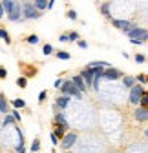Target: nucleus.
I'll return each mask as SVG.
<instances>
[{"instance_id":"1","label":"nucleus","mask_w":148,"mask_h":153,"mask_svg":"<svg viewBox=\"0 0 148 153\" xmlns=\"http://www.w3.org/2000/svg\"><path fill=\"white\" fill-rule=\"evenodd\" d=\"M126 36L130 38L132 44H144L148 40V31L146 27H139V26H132L126 31Z\"/></svg>"},{"instance_id":"2","label":"nucleus","mask_w":148,"mask_h":153,"mask_svg":"<svg viewBox=\"0 0 148 153\" xmlns=\"http://www.w3.org/2000/svg\"><path fill=\"white\" fill-rule=\"evenodd\" d=\"M59 89L62 91V95H66V97H70V99L73 97V99H77V100H82V93H81L75 86H73L70 80H64L62 86H61Z\"/></svg>"},{"instance_id":"3","label":"nucleus","mask_w":148,"mask_h":153,"mask_svg":"<svg viewBox=\"0 0 148 153\" xmlns=\"http://www.w3.org/2000/svg\"><path fill=\"white\" fill-rule=\"evenodd\" d=\"M22 6V18L24 20H33V18H39L42 13L40 11H37L35 9V6H33V2H24V4H20Z\"/></svg>"},{"instance_id":"4","label":"nucleus","mask_w":148,"mask_h":153,"mask_svg":"<svg viewBox=\"0 0 148 153\" xmlns=\"http://www.w3.org/2000/svg\"><path fill=\"white\" fill-rule=\"evenodd\" d=\"M144 93H146V91H144V86L134 84V86L130 88V102H132L134 106H139V100H141V97H143Z\"/></svg>"},{"instance_id":"5","label":"nucleus","mask_w":148,"mask_h":153,"mask_svg":"<svg viewBox=\"0 0 148 153\" xmlns=\"http://www.w3.org/2000/svg\"><path fill=\"white\" fill-rule=\"evenodd\" d=\"M77 142V133L75 131H70V133H66V135L62 137V142H61V146L64 148V149H70L73 144Z\"/></svg>"},{"instance_id":"6","label":"nucleus","mask_w":148,"mask_h":153,"mask_svg":"<svg viewBox=\"0 0 148 153\" xmlns=\"http://www.w3.org/2000/svg\"><path fill=\"white\" fill-rule=\"evenodd\" d=\"M102 79H106V80L123 79V71H121V69H115V68H108V69H104V73H102Z\"/></svg>"},{"instance_id":"7","label":"nucleus","mask_w":148,"mask_h":153,"mask_svg":"<svg viewBox=\"0 0 148 153\" xmlns=\"http://www.w3.org/2000/svg\"><path fill=\"white\" fill-rule=\"evenodd\" d=\"M79 76L84 80L86 88H88V86H91V82H93V73H91V69H90V68H84V69L81 71V75H79Z\"/></svg>"},{"instance_id":"8","label":"nucleus","mask_w":148,"mask_h":153,"mask_svg":"<svg viewBox=\"0 0 148 153\" xmlns=\"http://www.w3.org/2000/svg\"><path fill=\"white\" fill-rule=\"evenodd\" d=\"M53 122H55V126H61V128H64V129H70V124H68V120H66V117L62 113H57L53 117Z\"/></svg>"},{"instance_id":"9","label":"nucleus","mask_w":148,"mask_h":153,"mask_svg":"<svg viewBox=\"0 0 148 153\" xmlns=\"http://www.w3.org/2000/svg\"><path fill=\"white\" fill-rule=\"evenodd\" d=\"M0 4H2V7H4V13H11L18 4H20V2H18V0H2V2H0Z\"/></svg>"},{"instance_id":"10","label":"nucleus","mask_w":148,"mask_h":153,"mask_svg":"<svg viewBox=\"0 0 148 153\" xmlns=\"http://www.w3.org/2000/svg\"><path fill=\"white\" fill-rule=\"evenodd\" d=\"M134 117H135V120H139V122H144V120L148 119V111H146V108H141V106H137V109L134 111Z\"/></svg>"},{"instance_id":"11","label":"nucleus","mask_w":148,"mask_h":153,"mask_svg":"<svg viewBox=\"0 0 148 153\" xmlns=\"http://www.w3.org/2000/svg\"><path fill=\"white\" fill-rule=\"evenodd\" d=\"M70 82H71L73 86H75V88H77V89H79L81 93H82V91L86 89V84H84V80L81 79L79 75H75V76H71V80H70Z\"/></svg>"},{"instance_id":"12","label":"nucleus","mask_w":148,"mask_h":153,"mask_svg":"<svg viewBox=\"0 0 148 153\" xmlns=\"http://www.w3.org/2000/svg\"><path fill=\"white\" fill-rule=\"evenodd\" d=\"M112 24H114V26H115L117 29H121V31H124V33H126L128 29H130V27H132V24H130V22H128V20H112Z\"/></svg>"},{"instance_id":"13","label":"nucleus","mask_w":148,"mask_h":153,"mask_svg":"<svg viewBox=\"0 0 148 153\" xmlns=\"http://www.w3.org/2000/svg\"><path fill=\"white\" fill-rule=\"evenodd\" d=\"M70 102H71L70 97H66V95H61V97L57 99V104H55V106H57L59 109H66V108L70 106Z\"/></svg>"},{"instance_id":"14","label":"nucleus","mask_w":148,"mask_h":153,"mask_svg":"<svg viewBox=\"0 0 148 153\" xmlns=\"http://www.w3.org/2000/svg\"><path fill=\"white\" fill-rule=\"evenodd\" d=\"M135 84V76H132V75H123V86L124 88H132Z\"/></svg>"},{"instance_id":"15","label":"nucleus","mask_w":148,"mask_h":153,"mask_svg":"<svg viewBox=\"0 0 148 153\" xmlns=\"http://www.w3.org/2000/svg\"><path fill=\"white\" fill-rule=\"evenodd\" d=\"M86 68H104V69H108V68H110V64H108V62H104V60H93V62H90Z\"/></svg>"},{"instance_id":"16","label":"nucleus","mask_w":148,"mask_h":153,"mask_svg":"<svg viewBox=\"0 0 148 153\" xmlns=\"http://www.w3.org/2000/svg\"><path fill=\"white\" fill-rule=\"evenodd\" d=\"M33 6L37 11H44L46 6H48V0H33Z\"/></svg>"},{"instance_id":"17","label":"nucleus","mask_w":148,"mask_h":153,"mask_svg":"<svg viewBox=\"0 0 148 153\" xmlns=\"http://www.w3.org/2000/svg\"><path fill=\"white\" fill-rule=\"evenodd\" d=\"M26 42L31 44V46H35V44H39V42H40V38H39V35H29V36L26 38Z\"/></svg>"},{"instance_id":"18","label":"nucleus","mask_w":148,"mask_h":153,"mask_svg":"<svg viewBox=\"0 0 148 153\" xmlns=\"http://www.w3.org/2000/svg\"><path fill=\"white\" fill-rule=\"evenodd\" d=\"M53 135L57 137V139H59V137H64V135H66V129H64V128H61V126H55Z\"/></svg>"},{"instance_id":"19","label":"nucleus","mask_w":148,"mask_h":153,"mask_svg":"<svg viewBox=\"0 0 148 153\" xmlns=\"http://www.w3.org/2000/svg\"><path fill=\"white\" fill-rule=\"evenodd\" d=\"M0 38H4V42H6V44H9V42H11V36L7 35V31H6L4 27H0Z\"/></svg>"},{"instance_id":"20","label":"nucleus","mask_w":148,"mask_h":153,"mask_svg":"<svg viewBox=\"0 0 148 153\" xmlns=\"http://www.w3.org/2000/svg\"><path fill=\"white\" fill-rule=\"evenodd\" d=\"M26 106V100H22V99H15L13 100V108L15 109H20V108H24Z\"/></svg>"},{"instance_id":"21","label":"nucleus","mask_w":148,"mask_h":153,"mask_svg":"<svg viewBox=\"0 0 148 153\" xmlns=\"http://www.w3.org/2000/svg\"><path fill=\"white\" fill-rule=\"evenodd\" d=\"M0 111L2 113H7V102L4 99V95H0Z\"/></svg>"},{"instance_id":"22","label":"nucleus","mask_w":148,"mask_h":153,"mask_svg":"<svg viewBox=\"0 0 148 153\" xmlns=\"http://www.w3.org/2000/svg\"><path fill=\"white\" fill-rule=\"evenodd\" d=\"M70 56H71V55H70L68 51H59V53H57V59H59V60H70Z\"/></svg>"},{"instance_id":"23","label":"nucleus","mask_w":148,"mask_h":153,"mask_svg":"<svg viewBox=\"0 0 148 153\" xmlns=\"http://www.w3.org/2000/svg\"><path fill=\"white\" fill-rule=\"evenodd\" d=\"M16 86L18 88H26L28 86V79H26V76H18V79H16Z\"/></svg>"},{"instance_id":"24","label":"nucleus","mask_w":148,"mask_h":153,"mask_svg":"<svg viewBox=\"0 0 148 153\" xmlns=\"http://www.w3.org/2000/svg\"><path fill=\"white\" fill-rule=\"evenodd\" d=\"M108 11H110V4L106 2V4H102V6H101V13H102L104 16H110V13H108Z\"/></svg>"},{"instance_id":"25","label":"nucleus","mask_w":148,"mask_h":153,"mask_svg":"<svg viewBox=\"0 0 148 153\" xmlns=\"http://www.w3.org/2000/svg\"><path fill=\"white\" fill-rule=\"evenodd\" d=\"M39 149H40V140H39V139H35L33 144H31V151H39Z\"/></svg>"},{"instance_id":"26","label":"nucleus","mask_w":148,"mask_h":153,"mask_svg":"<svg viewBox=\"0 0 148 153\" xmlns=\"http://www.w3.org/2000/svg\"><path fill=\"white\" fill-rule=\"evenodd\" d=\"M42 53H44V55H51V53H53V46H51V44H46V46L42 48Z\"/></svg>"},{"instance_id":"27","label":"nucleus","mask_w":148,"mask_h":153,"mask_svg":"<svg viewBox=\"0 0 148 153\" xmlns=\"http://www.w3.org/2000/svg\"><path fill=\"white\" fill-rule=\"evenodd\" d=\"M144 60H146V56H144V55H139V53L135 55V62H137V64H143Z\"/></svg>"},{"instance_id":"28","label":"nucleus","mask_w":148,"mask_h":153,"mask_svg":"<svg viewBox=\"0 0 148 153\" xmlns=\"http://www.w3.org/2000/svg\"><path fill=\"white\" fill-rule=\"evenodd\" d=\"M68 40H79V35H77L75 31H71V33H68Z\"/></svg>"},{"instance_id":"29","label":"nucleus","mask_w":148,"mask_h":153,"mask_svg":"<svg viewBox=\"0 0 148 153\" xmlns=\"http://www.w3.org/2000/svg\"><path fill=\"white\" fill-rule=\"evenodd\" d=\"M68 18H70V20H77V13L73 11V9H70L68 11Z\"/></svg>"},{"instance_id":"30","label":"nucleus","mask_w":148,"mask_h":153,"mask_svg":"<svg viewBox=\"0 0 148 153\" xmlns=\"http://www.w3.org/2000/svg\"><path fill=\"white\" fill-rule=\"evenodd\" d=\"M15 122V119L11 117V115H6V119H4V126H7V124H13Z\"/></svg>"},{"instance_id":"31","label":"nucleus","mask_w":148,"mask_h":153,"mask_svg":"<svg viewBox=\"0 0 148 153\" xmlns=\"http://www.w3.org/2000/svg\"><path fill=\"white\" fill-rule=\"evenodd\" d=\"M49 140H51V144H55V146H57V144H59V139H57V137H55V135H53V131L49 133Z\"/></svg>"},{"instance_id":"32","label":"nucleus","mask_w":148,"mask_h":153,"mask_svg":"<svg viewBox=\"0 0 148 153\" xmlns=\"http://www.w3.org/2000/svg\"><path fill=\"white\" fill-rule=\"evenodd\" d=\"M46 97H48V91H40V95H39V102H44Z\"/></svg>"},{"instance_id":"33","label":"nucleus","mask_w":148,"mask_h":153,"mask_svg":"<svg viewBox=\"0 0 148 153\" xmlns=\"http://www.w3.org/2000/svg\"><path fill=\"white\" fill-rule=\"evenodd\" d=\"M135 80H139V82H141V84L144 86V84H146V75H139V76H137Z\"/></svg>"},{"instance_id":"34","label":"nucleus","mask_w":148,"mask_h":153,"mask_svg":"<svg viewBox=\"0 0 148 153\" xmlns=\"http://www.w3.org/2000/svg\"><path fill=\"white\" fill-rule=\"evenodd\" d=\"M77 44H79V48H82V49H86V48H88V42L81 40V38H79V40H77Z\"/></svg>"},{"instance_id":"35","label":"nucleus","mask_w":148,"mask_h":153,"mask_svg":"<svg viewBox=\"0 0 148 153\" xmlns=\"http://www.w3.org/2000/svg\"><path fill=\"white\" fill-rule=\"evenodd\" d=\"M11 117H13L15 120H20V113H18V111L15 109V111H13V115H11Z\"/></svg>"},{"instance_id":"36","label":"nucleus","mask_w":148,"mask_h":153,"mask_svg":"<svg viewBox=\"0 0 148 153\" xmlns=\"http://www.w3.org/2000/svg\"><path fill=\"white\" fill-rule=\"evenodd\" d=\"M6 76H7V71L4 68H0V79H6Z\"/></svg>"},{"instance_id":"37","label":"nucleus","mask_w":148,"mask_h":153,"mask_svg":"<svg viewBox=\"0 0 148 153\" xmlns=\"http://www.w3.org/2000/svg\"><path fill=\"white\" fill-rule=\"evenodd\" d=\"M59 42H70V40H68V33H66V35H61V38H59Z\"/></svg>"},{"instance_id":"38","label":"nucleus","mask_w":148,"mask_h":153,"mask_svg":"<svg viewBox=\"0 0 148 153\" xmlns=\"http://www.w3.org/2000/svg\"><path fill=\"white\" fill-rule=\"evenodd\" d=\"M62 82H64L62 79H57V80H55V88H61V86H62Z\"/></svg>"},{"instance_id":"39","label":"nucleus","mask_w":148,"mask_h":153,"mask_svg":"<svg viewBox=\"0 0 148 153\" xmlns=\"http://www.w3.org/2000/svg\"><path fill=\"white\" fill-rule=\"evenodd\" d=\"M4 16V7H2V4H0V18Z\"/></svg>"},{"instance_id":"40","label":"nucleus","mask_w":148,"mask_h":153,"mask_svg":"<svg viewBox=\"0 0 148 153\" xmlns=\"http://www.w3.org/2000/svg\"><path fill=\"white\" fill-rule=\"evenodd\" d=\"M68 153H71V151H68Z\"/></svg>"}]
</instances>
